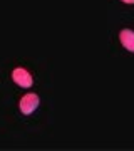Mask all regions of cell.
I'll list each match as a JSON object with an SVG mask.
<instances>
[{
  "label": "cell",
  "instance_id": "obj_2",
  "mask_svg": "<svg viewBox=\"0 0 134 151\" xmlns=\"http://www.w3.org/2000/svg\"><path fill=\"white\" fill-rule=\"evenodd\" d=\"M12 81L15 82L19 87H24V89H30L34 84V77L32 74L29 72L27 69H24V67H15V69L12 70Z\"/></svg>",
  "mask_w": 134,
  "mask_h": 151
},
{
  "label": "cell",
  "instance_id": "obj_1",
  "mask_svg": "<svg viewBox=\"0 0 134 151\" xmlns=\"http://www.w3.org/2000/svg\"><path fill=\"white\" fill-rule=\"evenodd\" d=\"M40 106V97L35 94V92H27L20 97L19 101V111H20L24 116H30L39 109Z\"/></svg>",
  "mask_w": 134,
  "mask_h": 151
},
{
  "label": "cell",
  "instance_id": "obj_3",
  "mask_svg": "<svg viewBox=\"0 0 134 151\" xmlns=\"http://www.w3.org/2000/svg\"><path fill=\"white\" fill-rule=\"evenodd\" d=\"M119 42L128 52L134 54V30L133 29H123L119 32Z\"/></svg>",
  "mask_w": 134,
  "mask_h": 151
},
{
  "label": "cell",
  "instance_id": "obj_4",
  "mask_svg": "<svg viewBox=\"0 0 134 151\" xmlns=\"http://www.w3.org/2000/svg\"><path fill=\"white\" fill-rule=\"evenodd\" d=\"M121 2H123V4H128V5H133L134 4V0H121Z\"/></svg>",
  "mask_w": 134,
  "mask_h": 151
}]
</instances>
